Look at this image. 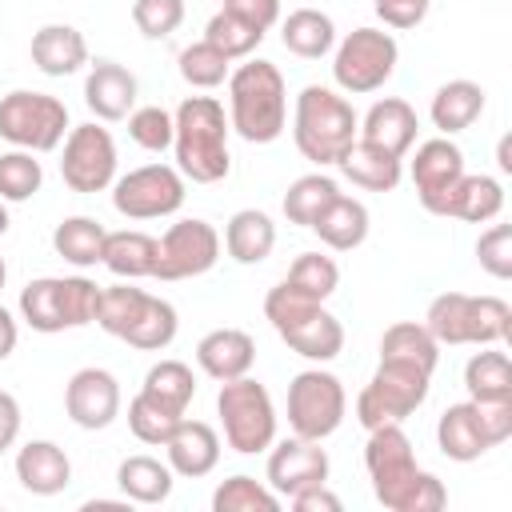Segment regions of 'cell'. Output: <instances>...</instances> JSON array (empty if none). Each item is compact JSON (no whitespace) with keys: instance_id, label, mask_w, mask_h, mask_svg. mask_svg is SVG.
<instances>
[{"instance_id":"obj_1","label":"cell","mask_w":512,"mask_h":512,"mask_svg":"<svg viewBox=\"0 0 512 512\" xmlns=\"http://www.w3.org/2000/svg\"><path fill=\"white\" fill-rule=\"evenodd\" d=\"M364 468L372 476L376 500L388 512H440L448 504L444 484L432 472L416 468L412 440L396 420H388L380 428H368Z\"/></svg>"},{"instance_id":"obj_2","label":"cell","mask_w":512,"mask_h":512,"mask_svg":"<svg viewBox=\"0 0 512 512\" xmlns=\"http://www.w3.org/2000/svg\"><path fill=\"white\" fill-rule=\"evenodd\" d=\"M228 116L216 96H188L172 112V148L176 172L192 184H220L232 172L228 156Z\"/></svg>"},{"instance_id":"obj_3","label":"cell","mask_w":512,"mask_h":512,"mask_svg":"<svg viewBox=\"0 0 512 512\" xmlns=\"http://www.w3.org/2000/svg\"><path fill=\"white\" fill-rule=\"evenodd\" d=\"M228 124L248 144H272L288 124V88L272 60H248L228 72Z\"/></svg>"},{"instance_id":"obj_4","label":"cell","mask_w":512,"mask_h":512,"mask_svg":"<svg viewBox=\"0 0 512 512\" xmlns=\"http://www.w3.org/2000/svg\"><path fill=\"white\" fill-rule=\"evenodd\" d=\"M356 128H360V120L336 88H324V84L300 88L296 108H292V140L304 160H312L320 168L336 164L344 156V148L356 140Z\"/></svg>"},{"instance_id":"obj_5","label":"cell","mask_w":512,"mask_h":512,"mask_svg":"<svg viewBox=\"0 0 512 512\" xmlns=\"http://www.w3.org/2000/svg\"><path fill=\"white\" fill-rule=\"evenodd\" d=\"M264 316L276 328V336L292 352H300L304 360L324 364V360H336L344 352V328H340V320L320 300H308V296L292 292L284 280L276 288H268Z\"/></svg>"},{"instance_id":"obj_6","label":"cell","mask_w":512,"mask_h":512,"mask_svg":"<svg viewBox=\"0 0 512 512\" xmlns=\"http://www.w3.org/2000/svg\"><path fill=\"white\" fill-rule=\"evenodd\" d=\"M216 412H220L224 440L232 452L256 456L276 444V404L260 380H252V376L224 380L220 396H216Z\"/></svg>"},{"instance_id":"obj_7","label":"cell","mask_w":512,"mask_h":512,"mask_svg":"<svg viewBox=\"0 0 512 512\" xmlns=\"http://www.w3.org/2000/svg\"><path fill=\"white\" fill-rule=\"evenodd\" d=\"M428 388H432V372L400 364V360H380L372 380L356 396V420L364 428H380L388 420L400 424L428 400Z\"/></svg>"},{"instance_id":"obj_8","label":"cell","mask_w":512,"mask_h":512,"mask_svg":"<svg viewBox=\"0 0 512 512\" xmlns=\"http://www.w3.org/2000/svg\"><path fill=\"white\" fill-rule=\"evenodd\" d=\"M396 60H400V44H396L392 32L356 28L336 44L332 80H336V88H344L352 96H364V92H376V88H384L392 80Z\"/></svg>"},{"instance_id":"obj_9","label":"cell","mask_w":512,"mask_h":512,"mask_svg":"<svg viewBox=\"0 0 512 512\" xmlns=\"http://www.w3.org/2000/svg\"><path fill=\"white\" fill-rule=\"evenodd\" d=\"M64 132H68L64 100H56L48 92H28V88L0 96V136L12 148L52 152V148H60Z\"/></svg>"},{"instance_id":"obj_10","label":"cell","mask_w":512,"mask_h":512,"mask_svg":"<svg viewBox=\"0 0 512 512\" xmlns=\"http://www.w3.org/2000/svg\"><path fill=\"white\" fill-rule=\"evenodd\" d=\"M344 384L324 368H304L288 384V424L304 440H324L344 424Z\"/></svg>"},{"instance_id":"obj_11","label":"cell","mask_w":512,"mask_h":512,"mask_svg":"<svg viewBox=\"0 0 512 512\" xmlns=\"http://www.w3.org/2000/svg\"><path fill=\"white\" fill-rule=\"evenodd\" d=\"M180 204H184V176L172 164H144L112 180V208L128 220H160L180 212Z\"/></svg>"},{"instance_id":"obj_12","label":"cell","mask_w":512,"mask_h":512,"mask_svg":"<svg viewBox=\"0 0 512 512\" xmlns=\"http://www.w3.org/2000/svg\"><path fill=\"white\" fill-rule=\"evenodd\" d=\"M60 176L72 192H104L116 180V140L108 128L76 124L64 136V156H60Z\"/></svg>"},{"instance_id":"obj_13","label":"cell","mask_w":512,"mask_h":512,"mask_svg":"<svg viewBox=\"0 0 512 512\" xmlns=\"http://www.w3.org/2000/svg\"><path fill=\"white\" fill-rule=\"evenodd\" d=\"M220 260V232L208 220H176L156 240V280H192Z\"/></svg>"},{"instance_id":"obj_14","label":"cell","mask_w":512,"mask_h":512,"mask_svg":"<svg viewBox=\"0 0 512 512\" xmlns=\"http://www.w3.org/2000/svg\"><path fill=\"white\" fill-rule=\"evenodd\" d=\"M64 412L76 428L100 432L120 416V380L108 368H80L64 388Z\"/></svg>"},{"instance_id":"obj_15","label":"cell","mask_w":512,"mask_h":512,"mask_svg":"<svg viewBox=\"0 0 512 512\" xmlns=\"http://www.w3.org/2000/svg\"><path fill=\"white\" fill-rule=\"evenodd\" d=\"M312 484H328V452L320 448V440H304V436L280 440L268 452V488L288 500Z\"/></svg>"},{"instance_id":"obj_16","label":"cell","mask_w":512,"mask_h":512,"mask_svg":"<svg viewBox=\"0 0 512 512\" xmlns=\"http://www.w3.org/2000/svg\"><path fill=\"white\" fill-rule=\"evenodd\" d=\"M412 184H416V196H420V204L432 212V216H440V204H444V196H448V188L464 176V152L448 140V136H436V140H424L420 148H416V156H412Z\"/></svg>"},{"instance_id":"obj_17","label":"cell","mask_w":512,"mask_h":512,"mask_svg":"<svg viewBox=\"0 0 512 512\" xmlns=\"http://www.w3.org/2000/svg\"><path fill=\"white\" fill-rule=\"evenodd\" d=\"M416 132H420V116H416V108H412L408 100H400V96L376 100V104L364 112L360 128H356V136H360L364 144H376V148H384L388 156H400V160H404V152L416 144Z\"/></svg>"},{"instance_id":"obj_18","label":"cell","mask_w":512,"mask_h":512,"mask_svg":"<svg viewBox=\"0 0 512 512\" xmlns=\"http://www.w3.org/2000/svg\"><path fill=\"white\" fill-rule=\"evenodd\" d=\"M196 364L204 376L212 380H236L248 376L256 364V340L244 328H212L208 336H200L196 344Z\"/></svg>"},{"instance_id":"obj_19","label":"cell","mask_w":512,"mask_h":512,"mask_svg":"<svg viewBox=\"0 0 512 512\" xmlns=\"http://www.w3.org/2000/svg\"><path fill=\"white\" fill-rule=\"evenodd\" d=\"M84 104L96 120H124L136 104V76L116 60H96L84 80Z\"/></svg>"},{"instance_id":"obj_20","label":"cell","mask_w":512,"mask_h":512,"mask_svg":"<svg viewBox=\"0 0 512 512\" xmlns=\"http://www.w3.org/2000/svg\"><path fill=\"white\" fill-rule=\"evenodd\" d=\"M16 480L32 496H56L72 484V460L52 440H28L16 452Z\"/></svg>"},{"instance_id":"obj_21","label":"cell","mask_w":512,"mask_h":512,"mask_svg":"<svg viewBox=\"0 0 512 512\" xmlns=\"http://www.w3.org/2000/svg\"><path fill=\"white\" fill-rule=\"evenodd\" d=\"M164 448H168V468L176 476H188V480L208 476L220 460V436L204 420H180Z\"/></svg>"},{"instance_id":"obj_22","label":"cell","mask_w":512,"mask_h":512,"mask_svg":"<svg viewBox=\"0 0 512 512\" xmlns=\"http://www.w3.org/2000/svg\"><path fill=\"white\" fill-rule=\"evenodd\" d=\"M436 444H440V452H444L448 460H456V464H472V460H480V456L492 448V440H488V432H484L480 412H476L472 400L448 404V408L440 412V420H436Z\"/></svg>"},{"instance_id":"obj_23","label":"cell","mask_w":512,"mask_h":512,"mask_svg":"<svg viewBox=\"0 0 512 512\" xmlns=\"http://www.w3.org/2000/svg\"><path fill=\"white\" fill-rule=\"evenodd\" d=\"M32 64L44 76H72L88 64V40L72 24H44L32 32Z\"/></svg>"},{"instance_id":"obj_24","label":"cell","mask_w":512,"mask_h":512,"mask_svg":"<svg viewBox=\"0 0 512 512\" xmlns=\"http://www.w3.org/2000/svg\"><path fill=\"white\" fill-rule=\"evenodd\" d=\"M336 168H340L356 188H364V192H392V188L400 184V176H404L400 156H388L384 148L364 144L360 136L344 148V156L336 160Z\"/></svg>"},{"instance_id":"obj_25","label":"cell","mask_w":512,"mask_h":512,"mask_svg":"<svg viewBox=\"0 0 512 512\" xmlns=\"http://www.w3.org/2000/svg\"><path fill=\"white\" fill-rule=\"evenodd\" d=\"M500 208H504V188H500V180H492V176H468V172H464V176L448 188V196H444V204H440V216L468 220V224H488V220L500 216Z\"/></svg>"},{"instance_id":"obj_26","label":"cell","mask_w":512,"mask_h":512,"mask_svg":"<svg viewBox=\"0 0 512 512\" xmlns=\"http://www.w3.org/2000/svg\"><path fill=\"white\" fill-rule=\"evenodd\" d=\"M312 232L332 248V252H352L368 240V208L356 196L336 192L328 200V208L312 220Z\"/></svg>"},{"instance_id":"obj_27","label":"cell","mask_w":512,"mask_h":512,"mask_svg":"<svg viewBox=\"0 0 512 512\" xmlns=\"http://www.w3.org/2000/svg\"><path fill=\"white\" fill-rule=\"evenodd\" d=\"M224 248L236 264H260L276 248V224L260 208H240L224 228Z\"/></svg>"},{"instance_id":"obj_28","label":"cell","mask_w":512,"mask_h":512,"mask_svg":"<svg viewBox=\"0 0 512 512\" xmlns=\"http://www.w3.org/2000/svg\"><path fill=\"white\" fill-rule=\"evenodd\" d=\"M480 112H484V88L476 80H448V84H440L436 96H432V108H428L432 124L444 136L472 128L480 120Z\"/></svg>"},{"instance_id":"obj_29","label":"cell","mask_w":512,"mask_h":512,"mask_svg":"<svg viewBox=\"0 0 512 512\" xmlns=\"http://www.w3.org/2000/svg\"><path fill=\"white\" fill-rule=\"evenodd\" d=\"M280 40H284V48H288L292 56H300V60H320V56H328L332 44H336V24H332V16L320 12V8H296V12H288V20L280 24Z\"/></svg>"},{"instance_id":"obj_30","label":"cell","mask_w":512,"mask_h":512,"mask_svg":"<svg viewBox=\"0 0 512 512\" xmlns=\"http://www.w3.org/2000/svg\"><path fill=\"white\" fill-rule=\"evenodd\" d=\"M100 264H104L112 276H120V280L152 276V268H156V240H152L148 232H136V228L108 232V236H104Z\"/></svg>"},{"instance_id":"obj_31","label":"cell","mask_w":512,"mask_h":512,"mask_svg":"<svg viewBox=\"0 0 512 512\" xmlns=\"http://www.w3.org/2000/svg\"><path fill=\"white\" fill-rule=\"evenodd\" d=\"M172 476L176 472L168 464H160L156 456H128L116 468V484H120L124 500H136V504H164L176 484Z\"/></svg>"},{"instance_id":"obj_32","label":"cell","mask_w":512,"mask_h":512,"mask_svg":"<svg viewBox=\"0 0 512 512\" xmlns=\"http://www.w3.org/2000/svg\"><path fill=\"white\" fill-rule=\"evenodd\" d=\"M380 360H400V364L436 372L440 344L432 340V332H428L424 324H416V320H400V324H392V328L380 336Z\"/></svg>"},{"instance_id":"obj_33","label":"cell","mask_w":512,"mask_h":512,"mask_svg":"<svg viewBox=\"0 0 512 512\" xmlns=\"http://www.w3.org/2000/svg\"><path fill=\"white\" fill-rule=\"evenodd\" d=\"M464 388L468 400H512V360L496 352V344H484V352L464 364Z\"/></svg>"},{"instance_id":"obj_34","label":"cell","mask_w":512,"mask_h":512,"mask_svg":"<svg viewBox=\"0 0 512 512\" xmlns=\"http://www.w3.org/2000/svg\"><path fill=\"white\" fill-rule=\"evenodd\" d=\"M104 236H108V232H104L100 220H92V216H68V220L56 224V232H52V248H56V256H64L68 264H76V268H92V264H100Z\"/></svg>"},{"instance_id":"obj_35","label":"cell","mask_w":512,"mask_h":512,"mask_svg":"<svg viewBox=\"0 0 512 512\" xmlns=\"http://www.w3.org/2000/svg\"><path fill=\"white\" fill-rule=\"evenodd\" d=\"M20 316L32 332H64V304H60V276H36L20 288Z\"/></svg>"},{"instance_id":"obj_36","label":"cell","mask_w":512,"mask_h":512,"mask_svg":"<svg viewBox=\"0 0 512 512\" xmlns=\"http://www.w3.org/2000/svg\"><path fill=\"white\" fill-rule=\"evenodd\" d=\"M140 392L152 396L156 404H164V408H172V412L184 416L188 404H192V396H196V376H192V368H188L184 360H160V364H152V368L144 372Z\"/></svg>"},{"instance_id":"obj_37","label":"cell","mask_w":512,"mask_h":512,"mask_svg":"<svg viewBox=\"0 0 512 512\" xmlns=\"http://www.w3.org/2000/svg\"><path fill=\"white\" fill-rule=\"evenodd\" d=\"M336 192H340L336 180L324 176V172H308V176L292 180L288 192H284V216H288V224L312 228V220L328 208V200H332Z\"/></svg>"},{"instance_id":"obj_38","label":"cell","mask_w":512,"mask_h":512,"mask_svg":"<svg viewBox=\"0 0 512 512\" xmlns=\"http://www.w3.org/2000/svg\"><path fill=\"white\" fill-rule=\"evenodd\" d=\"M284 284H288L292 292H300V296L324 304V300L336 292V284H340V268H336V260L324 256V252H300V256L292 260Z\"/></svg>"},{"instance_id":"obj_39","label":"cell","mask_w":512,"mask_h":512,"mask_svg":"<svg viewBox=\"0 0 512 512\" xmlns=\"http://www.w3.org/2000/svg\"><path fill=\"white\" fill-rule=\"evenodd\" d=\"M176 328H180L176 308H172L168 300H160V296H148L140 320H136V324L128 328V336H124V344H132V348H140V352H160V348H168V344L176 340Z\"/></svg>"},{"instance_id":"obj_40","label":"cell","mask_w":512,"mask_h":512,"mask_svg":"<svg viewBox=\"0 0 512 512\" xmlns=\"http://www.w3.org/2000/svg\"><path fill=\"white\" fill-rule=\"evenodd\" d=\"M148 304V292L144 288H132V284H112V288H100V308H96V324L108 332V336H128V328L140 320Z\"/></svg>"},{"instance_id":"obj_41","label":"cell","mask_w":512,"mask_h":512,"mask_svg":"<svg viewBox=\"0 0 512 512\" xmlns=\"http://www.w3.org/2000/svg\"><path fill=\"white\" fill-rule=\"evenodd\" d=\"M44 184V168L36 160V152H24V148H12L0 156V200L4 204H24L40 192Z\"/></svg>"},{"instance_id":"obj_42","label":"cell","mask_w":512,"mask_h":512,"mask_svg":"<svg viewBox=\"0 0 512 512\" xmlns=\"http://www.w3.org/2000/svg\"><path fill=\"white\" fill-rule=\"evenodd\" d=\"M424 328L436 344H468V292H440L424 312Z\"/></svg>"},{"instance_id":"obj_43","label":"cell","mask_w":512,"mask_h":512,"mask_svg":"<svg viewBox=\"0 0 512 512\" xmlns=\"http://www.w3.org/2000/svg\"><path fill=\"white\" fill-rule=\"evenodd\" d=\"M512 336V308L500 296H468V344H504Z\"/></svg>"},{"instance_id":"obj_44","label":"cell","mask_w":512,"mask_h":512,"mask_svg":"<svg viewBox=\"0 0 512 512\" xmlns=\"http://www.w3.org/2000/svg\"><path fill=\"white\" fill-rule=\"evenodd\" d=\"M180 420H184L180 412L156 404V400L144 396V392H136L132 404H128V428H132V436H136L140 444H156V448H164Z\"/></svg>"},{"instance_id":"obj_45","label":"cell","mask_w":512,"mask_h":512,"mask_svg":"<svg viewBox=\"0 0 512 512\" xmlns=\"http://www.w3.org/2000/svg\"><path fill=\"white\" fill-rule=\"evenodd\" d=\"M280 496L252 476H228L212 492V512H276Z\"/></svg>"},{"instance_id":"obj_46","label":"cell","mask_w":512,"mask_h":512,"mask_svg":"<svg viewBox=\"0 0 512 512\" xmlns=\"http://www.w3.org/2000/svg\"><path fill=\"white\" fill-rule=\"evenodd\" d=\"M204 40H208L212 48H220L228 60H244V56H252V52L260 48L264 32H260V28H252V24H244L240 16H232V12H224V8H220V12L208 20Z\"/></svg>"},{"instance_id":"obj_47","label":"cell","mask_w":512,"mask_h":512,"mask_svg":"<svg viewBox=\"0 0 512 512\" xmlns=\"http://www.w3.org/2000/svg\"><path fill=\"white\" fill-rule=\"evenodd\" d=\"M228 56L220 48H212L208 40H196L180 52V76L192 84V88H220L228 80Z\"/></svg>"},{"instance_id":"obj_48","label":"cell","mask_w":512,"mask_h":512,"mask_svg":"<svg viewBox=\"0 0 512 512\" xmlns=\"http://www.w3.org/2000/svg\"><path fill=\"white\" fill-rule=\"evenodd\" d=\"M60 304H64V324H68V328L96 324L100 284L88 280V276H60Z\"/></svg>"},{"instance_id":"obj_49","label":"cell","mask_w":512,"mask_h":512,"mask_svg":"<svg viewBox=\"0 0 512 512\" xmlns=\"http://www.w3.org/2000/svg\"><path fill=\"white\" fill-rule=\"evenodd\" d=\"M128 136L144 148V152H164L172 148V112H164L160 104H144L128 112Z\"/></svg>"},{"instance_id":"obj_50","label":"cell","mask_w":512,"mask_h":512,"mask_svg":"<svg viewBox=\"0 0 512 512\" xmlns=\"http://www.w3.org/2000/svg\"><path fill=\"white\" fill-rule=\"evenodd\" d=\"M132 24L148 40H164L184 24V0H136Z\"/></svg>"},{"instance_id":"obj_51","label":"cell","mask_w":512,"mask_h":512,"mask_svg":"<svg viewBox=\"0 0 512 512\" xmlns=\"http://www.w3.org/2000/svg\"><path fill=\"white\" fill-rule=\"evenodd\" d=\"M476 260L488 276L508 280L512 276V224H492L476 240Z\"/></svg>"},{"instance_id":"obj_52","label":"cell","mask_w":512,"mask_h":512,"mask_svg":"<svg viewBox=\"0 0 512 512\" xmlns=\"http://www.w3.org/2000/svg\"><path fill=\"white\" fill-rule=\"evenodd\" d=\"M220 8L232 12V16H240L244 24L260 28V32H268L280 20V0H224Z\"/></svg>"},{"instance_id":"obj_53","label":"cell","mask_w":512,"mask_h":512,"mask_svg":"<svg viewBox=\"0 0 512 512\" xmlns=\"http://www.w3.org/2000/svg\"><path fill=\"white\" fill-rule=\"evenodd\" d=\"M428 4L432 0H376V16L388 28H416L428 16Z\"/></svg>"},{"instance_id":"obj_54","label":"cell","mask_w":512,"mask_h":512,"mask_svg":"<svg viewBox=\"0 0 512 512\" xmlns=\"http://www.w3.org/2000/svg\"><path fill=\"white\" fill-rule=\"evenodd\" d=\"M296 512H340V496L328 492V484H312V488H300L296 496H288Z\"/></svg>"},{"instance_id":"obj_55","label":"cell","mask_w":512,"mask_h":512,"mask_svg":"<svg viewBox=\"0 0 512 512\" xmlns=\"http://www.w3.org/2000/svg\"><path fill=\"white\" fill-rule=\"evenodd\" d=\"M20 436V404L12 392L0 388V452H8Z\"/></svg>"},{"instance_id":"obj_56","label":"cell","mask_w":512,"mask_h":512,"mask_svg":"<svg viewBox=\"0 0 512 512\" xmlns=\"http://www.w3.org/2000/svg\"><path fill=\"white\" fill-rule=\"evenodd\" d=\"M16 340H20V328H16V316L0 304V360H8L16 352Z\"/></svg>"},{"instance_id":"obj_57","label":"cell","mask_w":512,"mask_h":512,"mask_svg":"<svg viewBox=\"0 0 512 512\" xmlns=\"http://www.w3.org/2000/svg\"><path fill=\"white\" fill-rule=\"evenodd\" d=\"M496 156H500V168H504V172H512V152H508V136L500 140V148H496Z\"/></svg>"},{"instance_id":"obj_58","label":"cell","mask_w":512,"mask_h":512,"mask_svg":"<svg viewBox=\"0 0 512 512\" xmlns=\"http://www.w3.org/2000/svg\"><path fill=\"white\" fill-rule=\"evenodd\" d=\"M8 232V208H4V200H0V236Z\"/></svg>"},{"instance_id":"obj_59","label":"cell","mask_w":512,"mask_h":512,"mask_svg":"<svg viewBox=\"0 0 512 512\" xmlns=\"http://www.w3.org/2000/svg\"><path fill=\"white\" fill-rule=\"evenodd\" d=\"M4 280H8V264H4V256H0V288H4Z\"/></svg>"}]
</instances>
